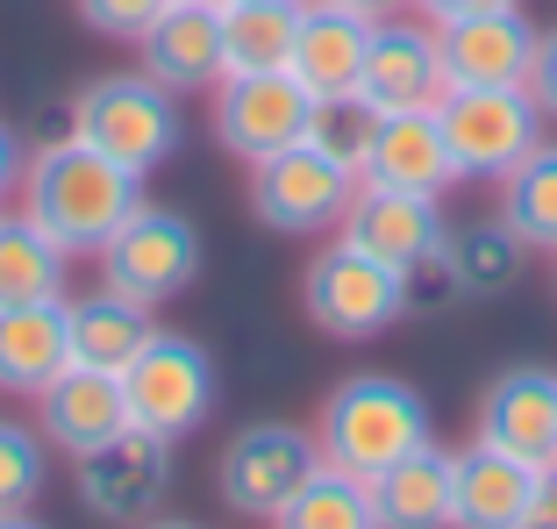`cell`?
<instances>
[{
  "label": "cell",
  "instance_id": "1",
  "mask_svg": "<svg viewBox=\"0 0 557 529\" xmlns=\"http://www.w3.org/2000/svg\"><path fill=\"white\" fill-rule=\"evenodd\" d=\"M15 208L58 250L94 258V250L108 244L136 208H144V172L100 158L94 144H79V136H50V144H36L29 158H22Z\"/></svg>",
  "mask_w": 557,
  "mask_h": 529
},
{
  "label": "cell",
  "instance_id": "2",
  "mask_svg": "<svg viewBox=\"0 0 557 529\" xmlns=\"http://www.w3.org/2000/svg\"><path fill=\"white\" fill-rule=\"evenodd\" d=\"M436 444V415H429L422 386L394 380V372H358V380H336L314 415V451L329 465H344L358 480H379L394 458Z\"/></svg>",
  "mask_w": 557,
  "mask_h": 529
},
{
  "label": "cell",
  "instance_id": "3",
  "mask_svg": "<svg viewBox=\"0 0 557 529\" xmlns=\"http://www.w3.org/2000/svg\"><path fill=\"white\" fill-rule=\"evenodd\" d=\"M408 286H414V272H400V264L358 250L350 236H336L300 272V315L329 344H364V336L394 330L400 315H408V300H414Z\"/></svg>",
  "mask_w": 557,
  "mask_h": 529
},
{
  "label": "cell",
  "instance_id": "4",
  "mask_svg": "<svg viewBox=\"0 0 557 529\" xmlns=\"http://www.w3.org/2000/svg\"><path fill=\"white\" fill-rule=\"evenodd\" d=\"M65 136L94 144L100 158H115L129 172H158L180 150V94H164L144 65L129 72H100L72 94V122Z\"/></svg>",
  "mask_w": 557,
  "mask_h": 529
},
{
  "label": "cell",
  "instance_id": "5",
  "mask_svg": "<svg viewBox=\"0 0 557 529\" xmlns=\"http://www.w3.org/2000/svg\"><path fill=\"white\" fill-rule=\"evenodd\" d=\"M436 122H443V144H450V165H458V186L465 180L500 186L550 136L529 86H450L436 100Z\"/></svg>",
  "mask_w": 557,
  "mask_h": 529
},
{
  "label": "cell",
  "instance_id": "6",
  "mask_svg": "<svg viewBox=\"0 0 557 529\" xmlns=\"http://www.w3.org/2000/svg\"><path fill=\"white\" fill-rule=\"evenodd\" d=\"M122 401H129V430H150L164 444L194 436L214 415V358L180 330H158L129 365H122Z\"/></svg>",
  "mask_w": 557,
  "mask_h": 529
},
{
  "label": "cell",
  "instance_id": "7",
  "mask_svg": "<svg viewBox=\"0 0 557 529\" xmlns=\"http://www.w3.org/2000/svg\"><path fill=\"white\" fill-rule=\"evenodd\" d=\"M200 258H208V244H200V230L180 216V208H136L129 222H122L108 244L94 250L100 264V286H115V294L144 300V308H164V300H180L186 286L200 280Z\"/></svg>",
  "mask_w": 557,
  "mask_h": 529
},
{
  "label": "cell",
  "instance_id": "8",
  "mask_svg": "<svg viewBox=\"0 0 557 529\" xmlns=\"http://www.w3.org/2000/svg\"><path fill=\"white\" fill-rule=\"evenodd\" d=\"M350 194H358V172L314 144H294L250 165V216L278 236H329L344 222Z\"/></svg>",
  "mask_w": 557,
  "mask_h": 529
},
{
  "label": "cell",
  "instance_id": "9",
  "mask_svg": "<svg viewBox=\"0 0 557 529\" xmlns=\"http://www.w3.org/2000/svg\"><path fill=\"white\" fill-rule=\"evenodd\" d=\"M308 122H314V94L294 72H230L214 86V144L244 165L308 144Z\"/></svg>",
  "mask_w": 557,
  "mask_h": 529
},
{
  "label": "cell",
  "instance_id": "10",
  "mask_svg": "<svg viewBox=\"0 0 557 529\" xmlns=\"http://www.w3.org/2000/svg\"><path fill=\"white\" fill-rule=\"evenodd\" d=\"M314 458H322V451H314V430H300V422H244V430L222 444L214 487H222V501H230L236 515L272 522V515L286 508V494L314 472Z\"/></svg>",
  "mask_w": 557,
  "mask_h": 529
},
{
  "label": "cell",
  "instance_id": "11",
  "mask_svg": "<svg viewBox=\"0 0 557 529\" xmlns=\"http://www.w3.org/2000/svg\"><path fill=\"white\" fill-rule=\"evenodd\" d=\"M79 465V501L94 522H150V515H164V494H172V444L150 430H122L115 444L86 451Z\"/></svg>",
  "mask_w": 557,
  "mask_h": 529
},
{
  "label": "cell",
  "instance_id": "12",
  "mask_svg": "<svg viewBox=\"0 0 557 529\" xmlns=\"http://www.w3.org/2000/svg\"><path fill=\"white\" fill-rule=\"evenodd\" d=\"M536 36H543V29L522 15V0L436 22L443 94H450V86H529V65H536Z\"/></svg>",
  "mask_w": 557,
  "mask_h": 529
},
{
  "label": "cell",
  "instance_id": "13",
  "mask_svg": "<svg viewBox=\"0 0 557 529\" xmlns=\"http://www.w3.org/2000/svg\"><path fill=\"white\" fill-rule=\"evenodd\" d=\"M336 236H350L358 250L400 264V272H429L443 258V236H450V216H443L436 194H394V186H358L336 222Z\"/></svg>",
  "mask_w": 557,
  "mask_h": 529
},
{
  "label": "cell",
  "instance_id": "14",
  "mask_svg": "<svg viewBox=\"0 0 557 529\" xmlns=\"http://www.w3.org/2000/svg\"><path fill=\"white\" fill-rule=\"evenodd\" d=\"M472 436L493 451H508L522 465H557V372L550 365H508L493 372L486 394H479Z\"/></svg>",
  "mask_w": 557,
  "mask_h": 529
},
{
  "label": "cell",
  "instance_id": "15",
  "mask_svg": "<svg viewBox=\"0 0 557 529\" xmlns=\"http://www.w3.org/2000/svg\"><path fill=\"white\" fill-rule=\"evenodd\" d=\"M136 65L164 94H214L222 86V8L214 0H164V15L136 36Z\"/></svg>",
  "mask_w": 557,
  "mask_h": 529
},
{
  "label": "cell",
  "instance_id": "16",
  "mask_svg": "<svg viewBox=\"0 0 557 529\" xmlns=\"http://www.w3.org/2000/svg\"><path fill=\"white\" fill-rule=\"evenodd\" d=\"M358 94L386 108H436L443 100V50H436V22L422 15H379L372 50H364Z\"/></svg>",
  "mask_w": 557,
  "mask_h": 529
},
{
  "label": "cell",
  "instance_id": "17",
  "mask_svg": "<svg viewBox=\"0 0 557 529\" xmlns=\"http://www.w3.org/2000/svg\"><path fill=\"white\" fill-rule=\"evenodd\" d=\"M36 430L50 451L86 458V451L115 444L129 430V401H122V372H94V365H65L58 380L36 394Z\"/></svg>",
  "mask_w": 557,
  "mask_h": 529
},
{
  "label": "cell",
  "instance_id": "18",
  "mask_svg": "<svg viewBox=\"0 0 557 529\" xmlns=\"http://www.w3.org/2000/svg\"><path fill=\"white\" fill-rule=\"evenodd\" d=\"M358 186H394V194H450L458 165H450V144H443L436 108H386L372 130V150L358 165Z\"/></svg>",
  "mask_w": 557,
  "mask_h": 529
},
{
  "label": "cell",
  "instance_id": "19",
  "mask_svg": "<svg viewBox=\"0 0 557 529\" xmlns=\"http://www.w3.org/2000/svg\"><path fill=\"white\" fill-rule=\"evenodd\" d=\"M372 29H379V15H364V8H344V0H300V29H294V58H286V72H294L314 100L358 94Z\"/></svg>",
  "mask_w": 557,
  "mask_h": 529
},
{
  "label": "cell",
  "instance_id": "20",
  "mask_svg": "<svg viewBox=\"0 0 557 529\" xmlns=\"http://www.w3.org/2000/svg\"><path fill=\"white\" fill-rule=\"evenodd\" d=\"M536 508V465L508 458L493 444L458 451V494H450V529H529Z\"/></svg>",
  "mask_w": 557,
  "mask_h": 529
},
{
  "label": "cell",
  "instance_id": "21",
  "mask_svg": "<svg viewBox=\"0 0 557 529\" xmlns=\"http://www.w3.org/2000/svg\"><path fill=\"white\" fill-rule=\"evenodd\" d=\"M158 336V308L115 294V286H86V294H65V344L72 365H94V372H122L136 350Z\"/></svg>",
  "mask_w": 557,
  "mask_h": 529
},
{
  "label": "cell",
  "instance_id": "22",
  "mask_svg": "<svg viewBox=\"0 0 557 529\" xmlns=\"http://www.w3.org/2000/svg\"><path fill=\"white\" fill-rule=\"evenodd\" d=\"M450 494H458V451L450 444L408 451L372 480L379 529H450Z\"/></svg>",
  "mask_w": 557,
  "mask_h": 529
},
{
  "label": "cell",
  "instance_id": "23",
  "mask_svg": "<svg viewBox=\"0 0 557 529\" xmlns=\"http://www.w3.org/2000/svg\"><path fill=\"white\" fill-rule=\"evenodd\" d=\"M72 365L65 344V300H36V308H0V394H44Z\"/></svg>",
  "mask_w": 557,
  "mask_h": 529
},
{
  "label": "cell",
  "instance_id": "24",
  "mask_svg": "<svg viewBox=\"0 0 557 529\" xmlns=\"http://www.w3.org/2000/svg\"><path fill=\"white\" fill-rule=\"evenodd\" d=\"M522 264H529V244L493 216V222H465V230L443 236V258L429 264V272L465 300H493V294H508V286L522 280Z\"/></svg>",
  "mask_w": 557,
  "mask_h": 529
},
{
  "label": "cell",
  "instance_id": "25",
  "mask_svg": "<svg viewBox=\"0 0 557 529\" xmlns=\"http://www.w3.org/2000/svg\"><path fill=\"white\" fill-rule=\"evenodd\" d=\"M72 250H58L29 216H0V308H36V300H65Z\"/></svg>",
  "mask_w": 557,
  "mask_h": 529
},
{
  "label": "cell",
  "instance_id": "26",
  "mask_svg": "<svg viewBox=\"0 0 557 529\" xmlns=\"http://www.w3.org/2000/svg\"><path fill=\"white\" fill-rule=\"evenodd\" d=\"M300 0H236L222 8V79L230 72H286Z\"/></svg>",
  "mask_w": 557,
  "mask_h": 529
},
{
  "label": "cell",
  "instance_id": "27",
  "mask_svg": "<svg viewBox=\"0 0 557 529\" xmlns=\"http://www.w3.org/2000/svg\"><path fill=\"white\" fill-rule=\"evenodd\" d=\"M272 529H379L372 480L344 472V465L314 458V472L286 494V508L272 515Z\"/></svg>",
  "mask_w": 557,
  "mask_h": 529
},
{
  "label": "cell",
  "instance_id": "28",
  "mask_svg": "<svg viewBox=\"0 0 557 529\" xmlns=\"http://www.w3.org/2000/svg\"><path fill=\"white\" fill-rule=\"evenodd\" d=\"M493 216L508 222L529 250L557 258V136H543L522 165L500 180V208H493Z\"/></svg>",
  "mask_w": 557,
  "mask_h": 529
},
{
  "label": "cell",
  "instance_id": "29",
  "mask_svg": "<svg viewBox=\"0 0 557 529\" xmlns=\"http://www.w3.org/2000/svg\"><path fill=\"white\" fill-rule=\"evenodd\" d=\"M372 130H379V108L364 94H336V100H314V122H308V144L329 150V158H344L350 172L364 165V150H372Z\"/></svg>",
  "mask_w": 557,
  "mask_h": 529
},
{
  "label": "cell",
  "instance_id": "30",
  "mask_svg": "<svg viewBox=\"0 0 557 529\" xmlns=\"http://www.w3.org/2000/svg\"><path fill=\"white\" fill-rule=\"evenodd\" d=\"M44 472H50L44 430H29V422H0V515L29 508V501L44 494Z\"/></svg>",
  "mask_w": 557,
  "mask_h": 529
},
{
  "label": "cell",
  "instance_id": "31",
  "mask_svg": "<svg viewBox=\"0 0 557 529\" xmlns=\"http://www.w3.org/2000/svg\"><path fill=\"white\" fill-rule=\"evenodd\" d=\"M72 8H79V22L94 36H108V44H136V36L164 15V0H72Z\"/></svg>",
  "mask_w": 557,
  "mask_h": 529
},
{
  "label": "cell",
  "instance_id": "32",
  "mask_svg": "<svg viewBox=\"0 0 557 529\" xmlns=\"http://www.w3.org/2000/svg\"><path fill=\"white\" fill-rule=\"evenodd\" d=\"M529 94H536L543 122H557V29L536 36V65H529Z\"/></svg>",
  "mask_w": 557,
  "mask_h": 529
},
{
  "label": "cell",
  "instance_id": "33",
  "mask_svg": "<svg viewBox=\"0 0 557 529\" xmlns=\"http://www.w3.org/2000/svg\"><path fill=\"white\" fill-rule=\"evenodd\" d=\"M22 158H29V150H22V136L0 122V200H15V186H22Z\"/></svg>",
  "mask_w": 557,
  "mask_h": 529
},
{
  "label": "cell",
  "instance_id": "34",
  "mask_svg": "<svg viewBox=\"0 0 557 529\" xmlns=\"http://www.w3.org/2000/svg\"><path fill=\"white\" fill-rule=\"evenodd\" d=\"M422 22H450V15H479V8H508V0H408Z\"/></svg>",
  "mask_w": 557,
  "mask_h": 529
},
{
  "label": "cell",
  "instance_id": "35",
  "mask_svg": "<svg viewBox=\"0 0 557 529\" xmlns=\"http://www.w3.org/2000/svg\"><path fill=\"white\" fill-rule=\"evenodd\" d=\"M529 529H557V465L536 472V508H529Z\"/></svg>",
  "mask_w": 557,
  "mask_h": 529
},
{
  "label": "cell",
  "instance_id": "36",
  "mask_svg": "<svg viewBox=\"0 0 557 529\" xmlns=\"http://www.w3.org/2000/svg\"><path fill=\"white\" fill-rule=\"evenodd\" d=\"M344 8H364V15H400L408 0H344Z\"/></svg>",
  "mask_w": 557,
  "mask_h": 529
},
{
  "label": "cell",
  "instance_id": "37",
  "mask_svg": "<svg viewBox=\"0 0 557 529\" xmlns=\"http://www.w3.org/2000/svg\"><path fill=\"white\" fill-rule=\"evenodd\" d=\"M136 529H200V522H186V515H150V522H136Z\"/></svg>",
  "mask_w": 557,
  "mask_h": 529
},
{
  "label": "cell",
  "instance_id": "38",
  "mask_svg": "<svg viewBox=\"0 0 557 529\" xmlns=\"http://www.w3.org/2000/svg\"><path fill=\"white\" fill-rule=\"evenodd\" d=\"M0 529H44V522H36L29 508H15V515H0Z\"/></svg>",
  "mask_w": 557,
  "mask_h": 529
},
{
  "label": "cell",
  "instance_id": "39",
  "mask_svg": "<svg viewBox=\"0 0 557 529\" xmlns=\"http://www.w3.org/2000/svg\"><path fill=\"white\" fill-rule=\"evenodd\" d=\"M214 8H236V0H214Z\"/></svg>",
  "mask_w": 557,
  "mask_h": 529
},
{
  "label": "cell",
  "instance_id": "40",
  "mask_svg": "<svg viewBox=\"0 0 557 529\" xmlns=\"http://www.w3.org/2000/svg\"><path fill=\"white\" fill-rule=\"evenodd\" d=\"M550 264H557V258H550Z\"/></svg>",
  "mask_w": 557,
  "mask_h": 529
}]
</instances>
